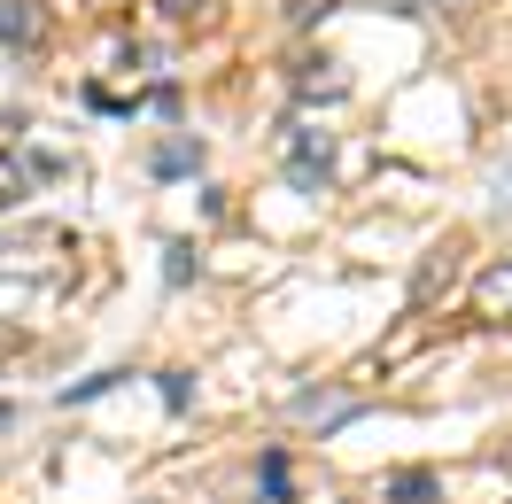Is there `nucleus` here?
<instances>
[{
    "label": "nucleus",
    "mask_w": 512,
    "mask_h": 504,
    "mask_svg": "<svg viewBox=\"0 0 512 504\" xmlns=\"http://www.w3.org/2000/svg\"><path fill=\"white\" fill-rule=\"evenodd\" d=\"M288 179L303 194H319L326 179H334V140H326V132H303V140H295V156H288Z\"/></svg>",
    "instance_id": "nucleus-1"
},
{
    "label": "nucleus",
    "mask_w": 512,
    "mask_h": 504,
    "mask_svg": "<svg viewBox=\"0 0 512 504\" xmlns=\"http://www.w3.org/2000/svg\"><path fill=\"white\" fill-rule=\"evenodd\" d=\"M295 419H303V427H319V435H326V427H342V419H357V396H319V388H311V396H295Z\"/></svg>",
    "instance_id": "nucleus-4"
},
{
    "label": "nucleus",
    "mask_w": 512,
    "mask_h": 504,
    "mask_svg": "<svg viewBox=\"0 0 512 504\" xmlns=\"http://www.w3.org/2000/svg\"><path fill=\"white\" fill-rule=\"evenodd\" d=\"M388 504H435V473H419V466L388 473Z\"/></svg>",
    "instance_id": "nucleus-5"
},
{
    "label": "nucleus",
    "mask_w": 512,
    "mask_h": 504,
    "mask_svg": "<svg viewBox=\"0 0 512 504\" xmlns=\"http://www.w3.org/2000/svg\"><path fill=\"white\" fill-rule=\"evenodd\" d=\"M0 427H8V411H0Z\"/></svg>",
    "instance_id": "nucleus-11"
},
{
    "label": "nucleus",
    "mask_w": 512,
    "mask_h": 504,
    "mask_svg": "<svg viewBox=\"0 0 512 504\" xmlns=\"http://www.w3.org/2000/svg\"><path fill=\"white\" fill-rule=\"evenodd\" d=\"M202 163V140H163L156 148V179H179V171H194Z\"/></svg>",
    "instance_id": "nucleus-6"
},
{
    "label": "nucleus",
    "mask_w": 512,
    "mask_h": 504,
    "mask_svg": "<svg viewBox=\"0 0 512 504\" xmlns=\"http://www.w3.org/2000/svg\"><path fill=\"white\" fill-rule=\"evenodd\" d=\"M16 194H24V163L8 156V140H0V210H8Z\"/></svg>",
    "instance_id": "nucleus-7"
},
{
    "label": "nucleus",
    "mask_w": 512,
    "mask_h": 504,
    "mask_svg": "<svg viewBox=\"0 0 512 504\" xmlns=\"http://www.w3.org/2000/svg\"><path fill=\"white\" fill-rule=\"evenodd\" d=\"M47 39V8L39 0H0V47H39Z\"/></svg>",
    "instance_id": "nucleus-3"
},
{
    "label": "nucleus",
    "mask_w": 512,
    "mask_h": 504,
    "mask_svg": "<svg viewBox=\"0 0 512 504\" xmlns=\"http://www.w3.org/2000/svg\"><path fill=\"white\" fill-rule=\"evenodd\" d=\"M381 8H396V16H427V8H474V0H381Z\"/></svg>",
    "instance_id": "nucleus-9"
},
{
    "label": "nucleus",
    "mask_w": 512,
    "mask_h": 504,
    "mask_svg": "<svg viewBox=\"0 0 512 504\" xmlns=\"http://www.w3.org/2000/svg\"><path fill=\"white\" fill-rule=\"evenodd\" d=\"M497 466H505V473H512V442H505V450H497Z\"/></svg>",
    "instance_id": "nucleus-10"
},
{
    "label": "nucleus",
    "mask_w": 512,
    "mask_h": 504,
    "mask_svg": "<svg viewBox=\"0 0 512 504\" xmlns=\"http://www.w3.org/2000/svg\"><path fill=\"white\" fill-rule=\"evenodd\" d=\"M474 318H481V326H505V318H512V256H505V264H489V272L474 280Z\"/></svg>",
    "instance_id": "nucleus-2"
},
{
    "label": "nucleus",
    "mask_w": 512,
    "mask_h": 504,
    "mask_svg": "<svg viewBox=\"0 0 512 504\" xmlns=\"http://www.w3.org/2000/svg\"><path fill=\"white\" fill-rule=\"evenodd\" d=\"M264 504H288V458L280 450L264 458Z\"/></svg>",
    "instance_id": "nucleus-8"
}]
</instances>
